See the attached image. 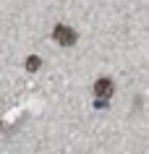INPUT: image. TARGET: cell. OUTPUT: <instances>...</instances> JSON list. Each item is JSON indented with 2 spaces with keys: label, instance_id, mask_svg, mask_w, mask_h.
Masks as SVG:
<instances>
[{
  "label": "cell",
  "instance_id": "6da1fadb",
  "mask_svg": "<svg viewBox=\"0 0 149 154\" xmlns=\"http://www.w3.org/2000/svg\"><path fill=\"white\" fill-rule=\"evenodd\" d=\"M52 37H55V42L63 45V47H68V45H73V42H76V32L71 29V26H66V24H58V26H55Z\"/></svg>",
  "mask_w": 149,
  "mask_h": 154
},
{
  "label": "cell",
  "instance_id": "7a4b0ae2",
  "mask_svg": "<svg viewBox=\"0 0 149 154\" xmlns=\"http://www.w3.org/2000/svg\"><path fill=\"white\" fill-rule=\"evenodd\" d=\"M113 91H115V86H113L110 79H97V81H94V97L97 99H110Z\"/></svg>",
  "mask_w": 149,
  "mask_h": 154
},
{
  "label": "cell",
  "instance_id": "3957f363",
  "mask_svg": "<svg viewBox=\"0 0 149 154\" xmlns=\"http://www.w3.org/2000/svg\"><path fill=\"white\" fill-rule=\"evenodd\" d=\"M37 68H39V57L32 55L29 60H26V71H37Z\"/></svg>",
  "mask_w": 149,
  "mask_h": 154
}]
</instances>
